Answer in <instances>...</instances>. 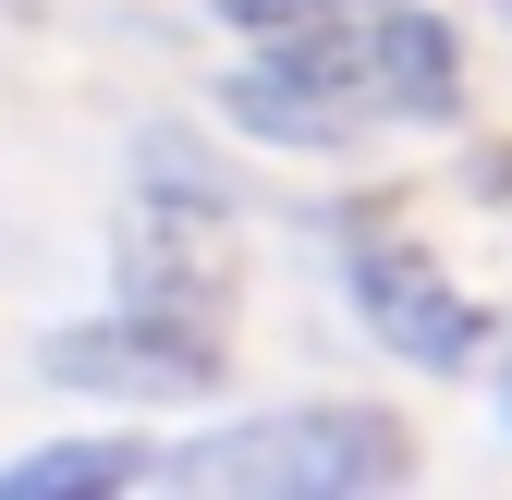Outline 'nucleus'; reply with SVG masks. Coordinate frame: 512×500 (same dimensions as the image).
<instances>
[{
	"label": "nucleus",
	"instance_id": "4",
	"mask_svg": "<svg viewBox=\"0 0 512 500\" xmlns=\"http://www.w3.org/2000/svg\"><path fill=\"white\" fill-rule=\"evenodd\" d=\"M354 305H366V330L391 354H415V366H464L476 354V318L452 305V281L427 257H403V244H366L354 257Z\"/></svg>",
	"mask_w": 512,
	"mask_h": 500
},
{
	"label": "nucleus",
	"instance_id": "2",
	"mask_svg": "<svg viewBox=\"0 0 512 500\" xmlns=\"http://www.w3.org/2000/svg\"><path fill=\"white\" fill-rule=\"evenodd\" d=\"M122 293H135V318L220 330V305H232V220H220L208 183L135 208V232H122Z\"/></svg>",
	"mask_w": 512,
	"mask_h": 500
},
{
	"label": "nucleus",
	"instance_id": "5",
	"mask_svg": "<svg viewBox=\"0 0 512 500\" xmlns=\"http://www.w3.org/2000/svg\"><path fill=\"white\" fill-rule=\"evenodd\" d=\"M232 122H244V135H281V147H330V135H354V110L330 98V74H317L305 49L256 61V74L232 86Z\"/></svg>",
	"mask_w": 512,
	"mask_h": 500
},
{
	"label": "nucleus",
	"instance_id": "6",
	"mask_svg": "<svg viewBox=\"0 0 512 500\" xmlns=\"http://www.w3.org/2000/svg\"><path fill=\"white\" fill-rule=\"evenodd\" d=\"M366 86H378V110H403V122L452 110V37H439L427 13H378L366 25Z\"/></svg>",
	"mask_w": 512,
	"mask_h": 500
},
{
	"label": "nucleus",
	"instance_id": "7",
	"mask_svg": "<svg viewBox=\"0 0 512 500\" xmlns=\"http://www.w3.org/2000/svg\"><path fill=\"white\" fill-rule=\"evenodd\" d=\"M135 476H147L135 440H61V452L0 464V500H74V488H135Z\"/></svg>",
	"mask_w": 512,
	"mask_h": 500
},
{
	"label": "nucleus",
	"instance_id": "3",
	"mask_svg": "<svg viewBox=\"0 0 512 500\" xmlns=\"http://www.w3.org/2000/svg\"><path fill=\"white\" fill-rule=\"evenodd\" d=\"M37 366L61 391H208L220 379V342L208 330H171V318H110V330H49Z\"/></svg>",
	"mask_w": 512,
	"mask_h": 500
},
{
	"label": "nucleus",
	"instance_id": "1",
	"mask_svg": "<svg viewBox=\"0 0 512 500\" xmlns=\"http://www.w3.org/2000/svg\"><path fill=\"white\" fill-rule=\"evenodd\" d=\"M159 488H232V500H342L403 476V440L378 415H281V427H232L196 452H147Z\"/></svg>",
	"mask_w": 512,
	"mask_h": 500
},
{
	"label": "nucleus",
	"instance_id": "9",
	"mask_svg": "<svg viewBox=\"0 0 512 500\" xmlns=\"http://www.w3.org/2000/svg\"><path fill=\"white\" fill-rule=\"evenodd\" d=\"M488 196H512V147H500V159H488Z\"/></svg>",
	"mask_w": 512,
	"mask_h": 500
},
{
	"label": "nucleus",
	"instance_id": "8",
	"mask_svg": "<svg viewBox=\"0 0 512 500\" xmlns=\"http://www.w3.org/2000/svg\"><path fill=\"white\" fill-rule=\"evenodd\" d=\"M220 13H232L244 37H281V25H305V0H220Z\"/></svg>",
	"mask_w": 512,
	"mask_h": 500
}]
</instances>
